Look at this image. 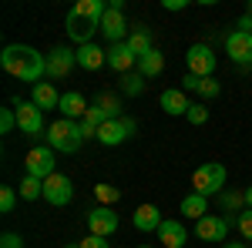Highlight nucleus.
<instances>
[{
	"instance_id": "obj_1",
	"label": "nucleus",
	"mask_w": 252,
	"mask_h": 248,
	"mask_svg": "<svg viewBox=\"0 0 252 248\" xmlns=\"http://www.w3.org/2000/svg\"><path fill=\"white\" fill-rule=\"evenodd\" d=\"M0 64L10 77H20L27 84H40L47 77V57L27 44H7L0 51Z\"/></svg>"
},
{
	"instance_id": "obj_2",
	"label": "nucleus",
	"mask_w": 252,
	"mask_h": 248,
	"mask_svg": "<svg viewBox=\"0 0 252 248\" xmlns=\"http://www.w3.org/2000/svg\"><path fill=\"white\" fill-rule=\"evenodd\" d=\"M104 0H78L71 10H67V20H64V27H67V37L74 40L78 47L84 44H91L97 30H101V17H104Z\"/></svg>"
},
{
	"instance_id": "obj_3",
	"label": "nucleus",
	"mask_w": 252,
	"mask_h": 248,
	"mask_svg": "<svg viewBox=\"0 0 252 248\" xmlns=\"http://www.w3.org/2000/svg\"><path fill=\"white\" fill-rule=\"evenodd\" d=\"M47 144H51L54 151L74 154L81 144H84V138H81V124H78V121H67V117L54 121V124L47 128Z\"/></svg>"
},
{
	"instance_id": "obj_4",
	"label": "nucleus",
	"mask_w": 252,
	"mask_h": 248,
	"mask_svg": "<svg viewBox=\"0 0 252 248\" xmlns=\"http://www.w3.org/2000/svg\"><path fill=\"white\" fill-rule=\"evenodd\" d=\"M225 178H229L225 165H219V161H205L202 168H195V174H192V188H195V194L209 198V194H219V191L225 188Z\"/></svg>"
},
{
	"instance_id": "obj_5",
	"label": "nucleus",
	"mask_w": 252,
	"mask_h": 248,
	"mask_svg": "<svg viewBox=\"0 0 252 248\" xmlns=\"http://www.w3.org/2000/svg\"><path fill=\"white\" fill-rule=\"evenodd\" d=\"M14 111H17L20 134H27V138H40V134L47 131V128H44V111H40L34 101H20V97H14Z\"/></svg>"
},
{
	"instance_id": "obj_6",
	"label": "nucleus",
	"mask_w": 252,
	"mask_h": 248,
	"mask_svg": "<svg viewBox=\"0 0 252 248\" xmlns=\"http://www.w3.org/2000/svg\"><path fill=\"white\" fill-rule=\"evenodd\" d=\"M135 131H138L135 117H115V121H104V124H101L97 141H101V144H108V148H115V144H121V141H128Z\"/></svg>"
},
{
	"instance_id": "obj_7",
	"label": "nucleus",
	"mask_w": 252,
	"mask_h": 248,
	"mask_svg": "<svg viewBox=\"0 0 252 248\" xmlns=\"http://www.w3.org/2000/svg\"><path fill=\"white\" fill-rule=\"evenodd\" d=\"M185 60H189V74H195V77H212L215 64H219L209 44H192L189 54H185Z\"/></svg>"
},
{
	"instance_id": "obj_8",
	"label": "nucleus",
	"mask_w": 252,
	"mask_h": 248,
	"mask_svg": "<svg viewBox=\"0 0 252 248\" xmlns=\"http://www.w3.org/2000/svg\"><path fill=\"white\" fill-rule=\"evenodd\" d=\"M44 198H47V205L64 208V205L74 198V181H71L67 174H51V178L44 181Z\"/></svg>"
},
{
	"instance_id": "obj_9",
	"label": "nucleus",
	"mask_w": 252,
	"mask_h": 248,
	"mask_svg": "<svg viewBox=\"0 0 252 248\" xmlns=\"http://www.w3.org/2000/svg\"><path fill=\"white\" fill-rule=\"evenodd\" d=\"M24 165H27V174H31V178H40V181H47L51 174H58L54 171V165H58V161H54V148H44V144L27 154Z\"/></svg>"
},
{
	"instance_id": "obj_10",
	"label": "nucleus",
	"mask_w": 252,
	"mask_h": 248,
	"mask_svg": "<svg viewBox=\"0 0 252 248\" xmlns=\"http://www.w3.org/2000/svg\"><path fill=\"white\" fill-rule=\"evenodd\" d=\"M74 64H78V51H71V47H54L51 54H47V77H67L74 71Z\"/></svg>"
},
{
	"instance_id": "obj_11",
	"label": "nucleus",
	"mask_w": 252,
	"mask_h": 248,
	"mask_svg": "<svg viewBox=\"0 0 252 248\" xmlns=\"http://www.w3.org/2000/svg\"><path fill=\"white\" fill-rule=\"evenodd\" d=\"M235 218H219V215H205V218H198L195 221V235L202 238V242H222L225 235H229V225H232Z\"/></svg>"
},
{
	"instance_id": "obj_12",
	"label": "nucleus",
	"mask_w": 252,
	"mask_h": 248,
	"mask_svg": "<svg viewBox=\"0 0 252 248\" xmlns=\"http://www.w3.org/2000/svg\"><path fill=\"white\" fill-rule=\"evenodd\" d=\"M101 34L111 40V44H125V37H131V34H128V20H125V14H121L118 7H108V10H104V17H101Z\"/></svg>"
},
{
	"instance_id": "obj_13",
	"label": "nucleus",
	"mask_w": 252,
	"mask_h": 248,
	"mask_svg": "<svg viewBox=\"0 0 252 248\" xmlns=\"http://www.w3.org/2000/svg\"><path fill=\"white\" fill-rule=\"evenodd\" d=\"M88 228H91V235H97V238L115 235V231H118V215H115V208L97 205L94 211H88Z\"/></svg>"
},
{
	"instance_id": "obj_14",
	"label": "nucleus",
	"mask_w": 252,
	"mask_h": 248,
	"mask_svg": "<svg viewBox=\"0 0 252 248\" xmlns=\"http://www.w3.org/2000/svg\"><path fill=\"white\" fill-rule=\"evenodd\" d=\"M225 54L232 57V64H252V34H242V30H232L225 37Z\"/></svg>"
},
{
	"instance_id": "obj_15",
	"label": "nucleus",
	"mask_w": 252,
	"mask_h": 248,
	"mask_svg": "<svg viewBox=\"0 0 252 248\" xmlns=\"http://www.w3.org/2000/svg\"><path fill=\"white\" fill-rule=\"evenodd\" d=\"M135 64H138V57L131 54L128 40H125V44H111V47H108V67H111V71H118L121 77L131 74V67H135Z\"/></svg>"
},
{
	"instance_id": "obj_16",
	"label": "nucleus",
	"mask_w": 252,
	"mask_h": 248,
	"mask_svg": "<svg viewBox=\"0 0 252 248\" xmlns=\"http://www.w3.org/2000/svg\"><path fill=\"white\" fill-rule=\"evenodd\" d=\"M158 104H161V111H165V114H172V117L189 114V108H192V101L185 97V91H182V87H168V91H161Z\"/></svg>"
},
{
	"instance_id": "obj_17",
	"label": "nucleus",
	"mask_w": 252,
	"mask_h": 248,
	"mask_svg": "<svg viewBox=\"0 0 252 248\" xmlns=\"http://www.w3.org/2000/svg\"><path fill=\"white\" fill-rule=\"evenodd\" d=\"M185 238H189V231H185V225H182L178 218H165V221H161L158 242L165 248H185Z\"/></svg>"
},
{
	"instance_id": "obj_18",
	"label": "nucleus",
	"mask_w": 252,
	"mask_h": 248,
	"mask_svg": "<svg viewBox=\"0 0 252 248\" xmlns=\"http://www.w3.org/2000/svg\"><path fill=\"white\" fill-rule=\"evenodd\" d=\"M58 111L67 117V121H78V117L84 121V114H88L91 108H88V101H84L81 91H67V94H61V108Z\"/></svg>"
},
{
	"instance_id": "obj_19",
	"label": "nucleus",
	"mask_w": 252,
	"mask_h": 248,
	"mask_svg": "<svg viewBox=\"0 0 252 248\" xmlns=\"http://www.w3.org/2000/svg\"><path fill=\"white\" fill-rule=\"evenodd\" d=\"M31 101L37 104L40 111H54V108H61V94H58V87H54L51 81H40V84H34Z\"/></svg>"
},
{
	"instance_id": "obj_20",
	"label": "nucleus",
	"mask_w": 252,
	"mask_h": 248,
	"mask_svg": "<svg viewBox=\"0 0 252 248\" xmlns=\"http://www.w3.org/2000/svg\"><path fill=\"white\" fill-rule=\"evenodd\" d=\"M131 221H135V228H138V231H158L165 218H161L158 205H138V208H135V218H131Z\"/></svg>"
},
{
	"instance_id": "obj_21",
	"label": "nucleus",
	"mask_w": 252,
	"mask_h": 248,
	"mask_svg": "<svg viewBox=\"0 0 252 248\" xmlns=\"http://www.w3.org/2000/svg\"><path fill=\"white\" fill-rule=\"evenodd\" d=\"M104 64H108V51H101L97 44L78 47V67H84V71H101Z\"/></svg>"
},
{
	"instance_id": "obj_22",
	"label": "nucleus",
	"mask_w": 252,
	"mask_h": 248,
	"mask_svg": "<svg viewBox=\"0 0 252 248\" xmlns=\"http://www.w3.org/2000/svg\"><path fill=\"white\" fill-rule=\"evenodd\" d=\"M205 215H209V198H202V194H185V198H182V218H195V221H198V218H205Z\"/></svg>"
},
{
	"instance_id": "obj_23",
	"label": "nucleus",
	"mask_w": 252,
	"mask_h": 248,
	"mask_svg": "<svg viewBox=\"0 0 252 248\" xmlns=\"http://www.w3.org/2000/svg\"><path fill=\"white\" fill-rule=\"evenodd\" d=\"M165 71V54L161 51H152V54H145V57H138V74L141 77H158Z\"/></svg>"
},
{
	"instance_id": "obj_24",
	"label": "nucleus",
	"mask_w": 252,
	"mask_h": 248,
	"mask_svg": "<svg viewBox=\"0 0 252 248\" xmlns=\"http://www.w3.org/2000/svg\"><path fill=\"white\" fill-rule=\"evenodd\" d=\"M91 108H94V111H101V117H104V121H115V117H121V101H118L115 94H97Z\"/></svg>"
},
{
	"instance_id": "obj_25",
	"label": "nucleus",
	"mask_w": 252,
	"mask_h": 248,
	"mask_svg": "<svg viewBox=\"0 0 252 248\" xmlns=\"http://www.w3.org/2000/svg\"><path fill=\"white\" fill-rule=\"evenodd\" d=\"M128 47H131V54H135V57H145V54H152V51H155V44H152V34H148L145 27L131 30V37H128Z\"/></svg>"
},
{
	"instance_id": "obj_26",
	"label": "nucleus",
	"mask_w": 252,
	"mask_h": 248,
	"mask_svg": "<svg viewBox=\"0 0 252 248\" xmlns=\"http://www.w3.org/2000/svg\"><path fill=\"white\" fill-rule=\"evenodd\" d=\"M20 198H24V201H37V198H44V181L27 174V178L20 181Z\"/></svg>"
},
{
	"instance_id": "obj_27",
	"label": "nucleus",
	"mask_w": 252,
	"mask_h": 248,
	"mask_svg": "<svg viewBox=\"0 0 252 248\" xmlns=\"http://www.w3.org/2000/svg\"><path fill=\"white\" fill-rule=\"evenodd\" d=\"M121 87H125V94H128V97H138L141 91H145V77L138 74V71H131V74L121 77Z\"/></svg>"
},
{
	"instance_id": "obj_28",
	"label": "nucleus",
	"mask_w": 252,
	"mask_h": 248,
	"mask_svg": "<svg viewBox=\"0 0 252 248\" xmlns=\"http://www.w3.org/2000/svg\"><path fill=\"white\" fill-rule=\"evenodd\" d=\"M94 198L104 205V208H111L118 198H121V191H118L115 185H94Z\"/></svg>"
},
{
	"instance_id": "obj_29",
	"label": "nucleus",
	"mask_w": 252,
	"mask_h": 248,
	"mask_svg": "<svg viewBox=\"0 0 252 248\" xmlns=\"http://www.w3.org/2000/svg\"><path fill=\"white\" fill-rule=\"evenodd\" d=\"M219 205H222L225 211H242L246 194H239V191H222V194H219Z\"/></svg>"
},
{
	"instance_id": "obj_30",
	"label": "nucleus",
	"mask_w": 252,
	"mask_h": 248,
	"mask_svg": "<svg viewBox=\"0 0 252 248\" xmlns=\"http://www.w3.org/2000/svg\"><path fill=\"white\" fill-rule=\"evenodd\" d=\"M235 228H239V235H242L246 242H252V208L239 211V218H235Z\"/></svg>"
},
{
	"instance_id": "obj_31",
	"label": "nucleus",
	"mask_w": 252,
	"mask_h": 248,
	"mask_svg": "<svg viewBox=\"0 0 252 248\" xmlns=\"http://www.w3.org/2000/svg\"><path fill=\"white\" fill-rule=\"evenodd\" d=\"M14 208H17V191L14 188H0V211L10 215Z\"/></svg>"
},
{
	"instance_id": "obj_32",
	"label": "nucleus",
	"mask_w": 252,
	"mask_h": 248,
	"mask_svg": "<svg viewBox=\"0 0 252 248\" xmlns=\"http://www.w3.org/2000/svg\"><path fill=\"white\" fill-rule=\"evenodd\" d=\"M14 128H17V111L3 108V111H0V131H3V134H10Z\"/></svg>"
},
{
	"instance_id": "obj_33",
	"label": "nucleus",
	"mask_w": 252,
	"mask_h": 248,
	"mask_svg": "<svg viewBox=\"0 0 252 248\" xmlns=\"http://www.w3.org/2000/svg\"><path fill=\"white\" fill-rule=\"evenodd\" d=\"M185 117H189L192 124H205V121H209V108H205V104H192Z\"/></svg>"
},
{
	"instance_id": "obj_34",
	"label": "nucleus",
	"mask_w": 252,
	"mask_h": 248,
	"mask_svg": "<svg viewBox=\"0 0 252 248\" xmlns=\"http://www.w3.org/2000/svg\"><path fill=\"white\" fill-rule=\"evenodd\" d=\"M198 94H202V97H219V94H222V84L212 81V77H205V81H202V87H198Z\"/></svg>"
},
{
	"instance_id": "obj_35",
	"label": "nucleus",
	"mask_w": 252,
	"mask_h": 248,
	"mask_svg": "<svg viewBox=\"0 0 252 248\" xmlns=\"http://www.w3.org/2000/svg\"><path fill=\"white\" fill-rule=\"evenodd\" d=\"M0 248H24V238H20L17 231H3V238H0Z\"/></svg>"
},
{
	"instance_id": "obj_36",
	"label": "nucleus",
	"mask_w": 252,
	"mask_h": 248,
	"mask_svg": "<svg viewBox=\"0 0 252 248\" xmlns=\"http://www.w3.org/2000/svg\"><path fill=\"white\" fill-rule=\"evenodd\" d=\"M202 81H205V77L185 74V77H182V91H198V87H202Z\"/></svg>"
},
{
	"instance_id": "obj_37",
	"label": "nucleus",
	"mask_w": 252,
	"mask_h": 248,
	"mask_svg": "<svg viewBox=\"0 0 252 248\" xmlns=\"http://www.w3.org/2000/svg\"><path fill=\"white\" fill-rule=\"evenodd\" d=\"M81 248H108V242H104V238H97V235H88V238L81 242Z\"/></svg>"
},
{
	"instance_id": "obj_38",
	"label": "nucleus",
	"mask_w": 252,
	"mask_h": 248,
	"mask_svg": "<svg viewBox=\"0 0 252 248\" xmlns=\"http://www.w3.org/2000/svg\"><path fill=\"white\" fill-rule=\"evenodd\" d=\"M189 0H165V10H185Z\"/></svg>"
},
{
	"instance_id": "obj_39",
	"label": "nucleus",
	"mask_w": 252,
	"mask_h": 248,
	"mask_svg": "<svg viewBox=\"0 0 252 248\" xmlns=\"http://www.w3.org/2000/svg\"><path fill=\"white\" fill-rule=\"evenodd\" d=\"M242 194H246V208H252V185L246 191H242Z\"/></svg>"
},
{
	"instance_id": "obj_40",
	"label": "nucleus",
	"mask_w": 252,
	"mask_h": 248,
	"mask_svg": "<svg viewBox=\"0 0 252 248\" xmlns=\"http://www.w3.org/2000/svg\"><path fill=\"white\" fill-rule=\"evenodd\" d=\"M225 248H246V245H242V242H229Z\"/></svg>"
},
{
	"instance_id": "obj_41",
	"label": "nucleus",
	"mask_w": 252,
	"mask_h": 248,
	"mask_svg": "<svg viewBox=\"0 0 252 248\" xmlns=\"http://www.w3.org/2000/svg\"><path fill=\"white\" fill-rule=\"evenodd\" d=\"M64 248H81V245H64Z\"/></svg>"
},
{
	"instance_id": "obj_42",
	"label": "nucleus",
	"mask_w": 252,
	"mask_h": 248,
	"mask_svg": "<svg viewBox=\"0 0 252 248\" xmlns=\"http://www.w3.org/2000/svg\"><path fill=\"white\" fill-rule=\"evenodd\" d=\"M249 17H252V3H249Z\"/></svg>"
},
{
	"instance_id": "obj_43",
	"label": "nucleus",
	"mask_w": 252,
	"mask_h": 248,
	"mask_svg": "<svg viewBox=\"0 0 252 248\" xmlns=\"http://www.w3.org/2000/svg\"><path fill=\"white\" fill-rule=\"evenodd\" d=\"M138 248H152V245H138Z\"/></svg>"
}]
</instances>
